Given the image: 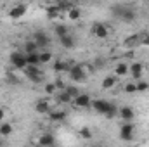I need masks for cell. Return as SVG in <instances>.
I'll return each mask as SVG.
<instances>
[{
  "mask_svg": "<svg viewBox=\"0 0 149 147\" xmlns=\"http://www.w3.org/2000/svg\"><path fill=\"white\" fill-rule=\"evenodd\" d=\"M111 10L114 12V16H118V17L123 19V21H134V19H135V10L130 9V5L118 3V5H113Z\"/></svg>",
  "mask_w": 149,
  "mask_h": 147,
  "instance_id": "cell-2",
  "label": "cell"
},
{
  "mask_svg": "<svg viewBox=\"0 0 149 147\" xmlns=\"http://www.w3.org/2000/svg\"><path fill=\"white\" fill-rule=\"evenodd\" d=\"M7 81H10V85H17V81H19V80H17L12 73H7Z\"/></svg>",
  "mask_w": 149,
  "mask_h": 147,
  "instance_id": "cell-36",
  "label": "cell"
},
{
  "mask_svg": "<svg viewBox=\"0 0 149 147\" xmlns=\"http://www.w3.org/2000/svg\"><path fill=\"white\" fill-rule=\"evenodd\" d=\"M66 111H50L49 112V118L52 119V121H64L66 119Z\"/></svg>",
  "mask_w": 149,
  "mask_h": 147,
  "instance_id": "cell-17",
  "label": "cell"
},
{
  "mask_svg": "<svg viewBox=\"0 0 149 147\" xmlns=\"http://www.w3.org/2000/svg\"><path fill=\"white\" fill-rule=\"evenodd\" d=\"M92 30H94V35H95V37H99V38L108 37V28H106L104 24H101V23H95Z\"/></svg>",
  "mask_w": 149,
  "mask_h": 147,
  "instance_id": "cell-13",
  "label": "cell"
},
{
  "mask_svg": "<svg viewBox=\"0 0 149 147\" xmlns=\"http://www.w3.org/2000/svg\"><path fill=\"white\" fill-rule=\"evenodd\" d=\"M50 59H52V54H50V52H47V50H45V52H42V54H40V64H42V62H49Z\"/></svg>",
  "mask_w": 149,
  "mask_h": 147,
  "instance_id": "cell-27",
  "label": "cell"
},
{
  "mask_svg": "<svg viewBox=\"0 0 149 147\" xmlns=\"http://www.w3.org/2000/svg\"><path fill=\"white\" fill-rule=\"evenodd\" d=\"M80 135H81V139H92V132H90L87 126L80 130Z\"/></svg>",
  "mask_w": 149,
  "mask_h": 147,
  "instance_id": "cell-31",
  "label": "cell"
},
{
  "mask_svg": "<svg viewBox=\"0 0 149 147\" xmlns=\"http://www.w3.org/2000/svg\"><path fill=\"white\" fill-rule=\"evenodd\" d=\"M54 85H56V88H57L59 92L66 88V85H64V81H63V80H56V81H54Z\"/></svg>",
  "mask_w": 149,
  "mask_h": 147,
  "instance_id": "cell-34",
  "label": "cell"
},
{
  "mask_svg": "<svg viewBox=\"0 0 149 147\" xmlns=\"http://www.w3.org/2000/svg\"><path fill=\"white\" fill-rule=\"evenodd\" d=\"M71 68H70V64L66 62V61H56L54 62V71L56 73H64V71H70Z\"/></svg>",
  "mask_w": 149,
  "mask_h": 147,
  "instance_id": "cell-16",
  "label": "cell"
},
{
  "mask_svg": "<svg viewBox=\"0 0 149 147\" xmlns=\"http://www.w3.org/2000/svg\"><path fill=\"white\" fill-rule=\"evenodd\" d=\"M43 88H45V94H49V95H52V94H56V90H57L54 83H47V85H45Z\"/></svg>",
  "mask_w": 149,
  "mask_h": 147,
  "instance_id": "cell-30",
  "label": "cell"
},
{
  "mask_svg": "<svg viewBox=\"0 0 149 147\" xmlns=\"http://www.w3.org/2000/svg\"><path fill=\"white\" fill-rule=\"evenodd\" d=\"M24 14H26V5H24V3L16 5V7L9 12V16H10V17H14V19H19V17H23Z\"/></svg>",
  "mask_w": 149,
  "mask_h": 147,
  "instance_id": "cell-11",
  "label": "cell"
},
{
  "mask_svg": "<svg viewBox=\"0 0 149 147\" xmlns=\"http://www.w3.org/2000/svg\"><path fill=\"white\" fill-rule=\"evenodd\" d=\"M12 133V125L10 123H5V121H2L0 123V137H9Z\"/></svg>",
  "mask_w": 149,
  "mask_h": 147,
  "instance_id": "cell-18",
  "label": "cell"
},
{
  "mask_svg": "<svg viewBox=\"0 0 149 147\" xmlns=\"http://www.w3.org/2000/svg\"><path fill=\"white\" fill-rule=\"evenodd\" d=\"M148 88H149L148 81H144V80H139V81H137V90H139V92H144V90H148Z\"/></svg>",
  "mask_w": 149,
  "mask_h": 147,
  "instance_id": "cell-28",
  "label": "cell"
},
{
  "mask_svg": "<svg viewBox=\"0 0 149 147\" xmlns=\"http://www.w3.org/2000/svg\"><path fill=\"white\" fill-rule=\"evenodd\" d=\"M26 55V64L31 66V68H38L40 66V54L35 52V54H24Z\"/></svg>",
  "mask_w": 149,
  "mask_h": 147,
  "instance_id": "cell-12",
  "label": "cell"
},
{
  "mask_svg": "<svg viewBox=\"0 0 149 147\" xmlns=\"http://www.w3.org/2000/svg\"><path fill=\"white\" fill-rule=\"evenodd\" d=\"M70 78H71V81L74 83H78V81H83L85 78H87V74H85V69L81 68V66H73L70 71Z\"/></svg>",
  "mask_w": 149,
  "mask_h": 147,
  "instance_id": "cell-6",
  "label": "cell"
},
{
  "mask_svg": "<svg viewBox=\"0 0 149 147\" xmlns=\"http://www.w3.org/2000/svg\"><path fill=\"white\" fill-rule=\"evenodd\" d=\"M142 43H144V45H149V33L142 35Z\"/></svg>",
  "mask_w": 149,
  "mask_h": 147,
  "instance_id": "cell-37",
  "label": "cell"
},
{
  "mask_svg": "<svg viewBox=\"0 0 149 147\" xmlns=\"http://www.w3.org/2000/svg\"><path fill=\"white\" fill-rule=\"evenodd\" d=\"M37 50H38V45L33 42V40L24 42V54H35Z\"/></svg>",
  "mask_w": 149,
  "mask_h": 147,
  "instance_id": "cell-21",
  "label": "cell"
},
{
  "mask_svg": "<svg viewBox=\"0 0 149 147\" xmlns=\"http://www.w3.org/2000/svg\"><path fill=\"white\" fill-rule=\"evenodd\" d=\"M114 73H116V76H125V74L128 73V66H127V64H123V62H120V64H116Z\"/></svg>",
  "mask_w": 149,
  "mask_h": 147,
  "instance_id": "cell-22",
  "label": "cell"
},
{
  "mask_svg": "<svg viewBox=\"0 0 149 147\" xmlns=\"http://www.w3.org/2000/svg\"><path fill=\"white\" fill-rule=\"evenodd\" d=\"M33 42L37 43L38 47H47L50 43V37L45 31H35L33 33Z\"/></svg>",
  "mask_w": 149,
  "mask_h": 147,
  "instance_id": "cell-8",
  "label": "cell"
},
{
  "mask_svg": "<svg viewBox=\"0 0 149 147\" xmlns=\"http://www.w3.org/2000/svg\"><path fill=\"white\" fill-rule=\"evenodd\" d=\"M92 109L95 111V112H99V114H104V116H108V118H114L116 116V106H113L111 102H108V101H102V99H97V101H92Z\"/></svg>",
  "mask_w": 149,
  "mask_h": 147,
  "instance_id": "cell-1",
  "label": "cell"
},
{
  "mask_svg": "<svg viewBox=\"0 0 149 147\" xmlns=\"http://www.w3.org/2000/svg\"><path fill=\"white\" fill-rule=\"evenodd\" d=\"M128 71H130V74L134 76V78H141L142 76V71H144V66L141 64V62H134V64H130L128 66Z\"/></svg>",
  "mask_w": 149,
  "mask_h": 147,
  "instance_id": "cell-9",
  "label": "cell"
},
{
  "mask_svg": "<svg viewBox=\"0 0 149 147\" xmlns=\"http://www.w3.org/2000/svg\"><path fill=\"white\" fill-rule=\"evenodd\" d=\"M35 111H37L38 114H49L52 109H50V106H49L47 101H40V102H37V106H35Z\"/></svg>",
  "mask_w": 149,
  "mask_h": 147,
  "instance_id": "cell-15",
  "label": "cell"
},
{
  "mask_svg": "<svg viewBox=\"0 0 149 147\" xmlns=\"http://www.w3.org/2000/svg\"><path fill=\"white\" fill-rule=\"evenodd\" d=\"M70 17H71V19H78V17H80V10H78L76 7H73V9L70 10Z\"/></svg>",
  "mask_w": 149,
  "mask_h": 147,
  "instance_id": "cell-35",
  "label": "cell"
},
{
  "mask_svg": "<svg viewBox=\"0 0 149 147\" xmlns=\"http://www.w3.org/2000/svg\"><path fill=\"white\" fill-rule=\"evenodd\" d=\"M57 102H61V104H70V102H73V99L66 94V90H61V92H57Z\"/></svg>",
  "mask_w": 149,
  "mask_h": 147,
  "instance_id": "cell-20",
  "label": "cell"
},
{
  "mask_svg": "<svg viewBox=\"0 0 149 147\" xmlns=\"http://www.w3.org/2000/svg\"><path fill=\"white\" fill-rule=\"evenodd\" d=\"M3 118H5V111L0 107V121H3Z\"/></svg>",
  "mask_w": 149,
  "mask_h": 147,
  "instance_id": "cell-38",
  "label": "cell"
},
{
  "mask_svg": "<svg viewBox=\"0 0 149 147\" xmlns=\"http://www.w3.org/2000/svg\"><path fill=\"white\" fill-rule=\"evenodd\" d=\"M38 142H40V146H43V147H52L56 144V139H54L52 133H43V135L38 139Z\"/></svg>",
  "mask_w": 149,
  "mask_h": 147,
  "instance_id": "cell-10",
  "label": "cell"
},
{
  "mask_svg": "<svg viewBox=\"0 0 149 147\" xmlns=\"http://www.w3.org/2000/svg\"><path fill=\"white\" fill-rule=\"evenodd\" d=\"M66 90V94L71 97V99H76L78 95H80V90H78V87H73V85H70V87H66L64 88Z\"/></svg>",
  "mask_w": 149,
  "mask_h": 147,
  "instance_id": "cell-24",
  "label": "cell"
},
{
  "mask_svg": "<svg viewBox=\"0 0 149 147\" xmlns=\"http://www.w3.org/2000/svg\"><path fill=\"white\" fill-rule=\"evenodd\" d=\"M137 40H139V37L137 35H132V37H128V38H125V45H135L137 43Z\"/></svg>",
  "mask_w": 149,
  "mask_h": 147,
  "instance_id": "cell-32",
  "label": "cell"
},
{
  "mask_svg": "<svg viewBox=\"0 0 149 147\" xmlns=\"http://www.w3.org/2000/svg\"><path fill=\"white\" fill-rule=\"evenodd\" d=\"M56 33H57V37H59V38L70 35V33H68V26H64V24H59V26L56 28Z\"/></svg>",
  "mask_w": 149,
  "mask_h": 147,
  "instance_id": "cell-25",
  "label": "cell"
},
{
  "mask_svg": "<svg viewBox=\"0 0 149 147\" xmlns=\"http://www.w3.org/2000/svg\"><path fill=\"white\" fill-rule=\"evenodd\" d=\"M74 43H76V40H74V37H71V35H66V37L61 38V45H63L64 49H73Z\"/></svg>",
  "mask_w": 149,
  "mask_h": 147,
  "instance_id": "cell-19",
  "label": "cell"
},
{
  "mask_svg": "<svg viewBox=\"0 0 149 147\" xmlns=\"http://www.w3.org/2000/svg\"><path fill=\"white\" fill-rule=\"evenodd\" d=\"M116 83V76H106L102 80V88H113Z\"/></svg>",
  "mask_w": 149,
  "mask_h": 147,
  "instance_id": "cell-23",
  "label": "cell"
},
{
  "mask_svg": "<svg viewBox=\"0 0 149 147\" xmlns=\"http://www.w3.org/2000/svg\"><path fill=\"white\" fill-rule=\"evenodd\" d=\"M0 147H5V139L3 137H0Z\"/></svg>",
  "mask_w": 149,
  "mask_h": 147,
  "instance_id": "cell-39",
  "label": "cell"
},
{
  "mask_svg": "<svg viewBox=\"0 0 149 147\" xmlns=\"http://www.w3.org/2000/svg\"><path fill=\"white\" fill-rule=\"evenodd\" d=\"M10 64L16 68V69H26L28 64H26V55L21 54V52H12L10 54Z\"/></svg>",
  "mask_w": 149,
  "mask_h": 147,
  "instance_id": "cell-3",
  "label": "cell"
},
{
  "mask_svg": "<svg viewBox=\"0 0 149 147\" xmlns=\"http://www.w3.org/2000/svg\"><path fill=\"white\" fill-rule=\"evenodd\" d=\"M134 130H135V126L132 125V123H125V125H121V128H120V139L121 140H132L134 139Z\"/></svg>",
  "mask_w": 149,
  "mask_h": 147,
  "instance_id": "cell-5",
  "label": "cell"
},
{
  "mask_svg": "<svg viewBox=\"0 0 149 147\" xmlns=\"http://www.w3.org/2000/svg\"><path fill=\"white\" fill-rule=\"evenodd\" d=\"M73 104L76 107H92V99H90V95L88 94H80L76 99H73Z\"/></svg>",
  "mask_w": 149,
  "mask_h": 147,
  "instance_id": "cell-7",
  "label": "cell"
},
{
  "mask_svg": "<svg viewBox=\"0 0 149 147\" xmlns=\"http://www.w3.org/2000/svg\"><path fill=\"white\" fill-rule=\"evenodd\" d=\"M24 73H26V76H28L33 83H42V81H43V73H42L40 68H31V66H28V68L24 69Z\"/></svg>",
  "mask_w": 149,
  "mask_h": 147,
  "instance_id": "cell-4",
  "label": "cell"
},
{
  "mask_svg": "<svg viewBox=\"0 0 149 147\" xmlns=\"http://www.w3.org/2000/svg\"><path fill=\"white\" fill-rule=\"evenodd\" d=\"M104 66H106V61H104V59H101V57L95 59V62H94V68H95V69H102Z\"/></svg>",
  "mask_w": 149,
  "mask_h": 147,
  "instance_id": "cell-33",
  "label": "cell"
},
{
  "mask_svg": "<svg viewBox=\"0 0 149 147\" xmlns=\"http://www.w3.org/2000/svg\"><path fill=\"white\" fill-rule=\"evenodd\" d=\"M47 14H49V17H56L57 14H61V10L57 5H54V7H47Z\"/></svg>",
  "mask_w": 149,
  "mask_h": 147,
  "instance_id": "cell-26",
  "label": "cell"
},
{
  "mask_svg": "<svg viewBox=\"0 0 149 147\" xmlns=\"http://www.w3.org/2000/svg\"><path fill=\"white\" fill-rule=\"evenodd\" d=\"M125 90H127L128 94H134V92H137V83H134V81L127 83V85H125Z\"/></svg>",
  "mask_w": 149,
  "mask_h": 147,
  "instance_id": "cell-29",
  "label": "cell"
},
{
  "mask_svg": "<svg viewBox=\"0 0 149 147\" xmlns=\"http://www.w3.org/2000/svg\"><path fill=\"white\" fill-rule=\"evenodd\" d=\"M118 114H120L127 123H130V121L134 119V109H132V107H121V109H118Z\"/></svg>",
  "mask_w": 149,
  "mask_h": 147,
  "instance_id": "cell-14",
  "label": "cell"
}]
</instances>
